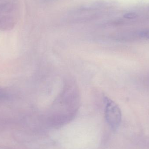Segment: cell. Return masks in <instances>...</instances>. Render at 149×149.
<instances>
[{
	"label": "cell",
	"instance_id": "7a4b0ae2",
	"mask_svg": "<svg viewBox=\"0 0 149 149\" xmlns=\"http://www.w3.org/2000/svg\"><path fill=\"white\" fill-rule=\"evenodd\" d=\"M136 17L137 15L135 13H127L124 15V17L127 19H133L136 18Z\"/></svg>",
	"mask_w": 149,
	"mask_h": 149
},
{
	"label": "cell",
	"instance_id": "6da1fadb",
	"mask_svg": "<svg viewBox=\"0 0 149 149\" xmlns=\"http://www.w3.org/2000/svg\"><path fill=\"white\" fill-rule=\"evenodd\" d=\"M105 113L108 124L113 131L118 129L122 120V113L118 105L107 97L104 98Z\"/></svg>",
	"mask_w": 149,
	"mask_h": 149
},
{
	"label": "cell",
	"instance_id": "277c9868",
	"mask_svg": "<svg viewBox=\"0 0 149 149\" xmlns=\"http://www.w3.org/2000/svg\"><path fill=\"white\" fill-rule=\"evenodd\" d=\"M2 95L1 92V91H0V97H1V96Z\"/></svg>",
	"mask_w": 149,
	"mask_h": 149
},
{
	"label": "cell",
	"instance_id": "3957f363",
	"mask_svg": "<svg viewBox=\"0 0 149 149\" xmlns=\"http://www.w3.org/2000/svg\"><path fill=\"white\" fill-rule=\"evenodd\" d=\"M141 35L143 37L149 39V31H144L142 32Z\"/></svg>",
	"mask_w": 149,
	"mask_h": 149
}]
</instances>
